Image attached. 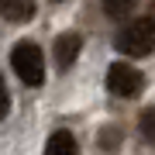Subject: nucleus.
Instances as JSON below:
<instances>
[{
  "label": "nucleus",
  "mask_w": 155,
  "mask_h": 155,
  "mask_svg": "<svg viewBox=\"0 0 155 155\" xmlns=\"http://www.w3.org/2000/svg\"><path fill=\"white\" fill-rule=\"evenodd\" d=\"M117 52L121 55H131V59H141V55H152L155 52V24L148 17H138L134 24H127V28L117 31Z\"/></svg>",
  "instance_id": "f257e3e1"
},
{
  "label": "nucleus",
  "mask_w": 155,
  "mask_h": 155,
  "mask_svg": "<svg viewBox=\"0 0 155 155\" xmlns=\"http://www.w3.org/2000/svg\"><path fill=\"white\" fill-rule=\"evenodd\" d=\"M11 66H14L17 76H21L24 86H41L45 83V59H41V48L35 41H17L14 45Z\"/></svg>",
  "instance_id": "f03ea898"
},
{
  "label": "nucleus",
  "mask_w": 155,
  "mask_h": 155,
  "mask_svg": "<svg viewBox=\"0 0 155 155\" xmlns=\"http://www.w3.org/2000/svg\"><path fill=\"white\" fill-rule=\"evenodd\" d=\"M107 90H110L114 97L131 100V97H138L145 90V76L134 66H127V62H114V66L107 69Z\"/></svg>",
  "instance_id": "7ed1b4c3"
},
{
  "label": "nucleus",
  "mask_w": 155,
  "mask_h": 155,
  "mask_svg": "<svg viewBox=\"0 0 155 155\" xmlns=\"http://www.w3.org/2000/svg\"><path fill=\"white\" fill-rule=\"evenodd\" d=\"M79 48H83V38H79L76 31L59 35V38H55V48H52V52H55V66H59L62 72H66V69L72 66V62L79 59Z\"/></svg>",
  "instance_id": "20e7f679"
},
{
  "label": "nucleus",
  "mask_w": 155,
  "mask_h": 155,
  "mask_svg": "<svg viewBox=\"0 0 155 155\" xmlns=\"http://www.w3.org/2000/svg\"><path fill=\"white\" fill-rule=\"evenodd\" d=\"M0 14L14 24H24L35 17V0H0Z\"/></svg>",
  "instance_id": "39448f33"
},
{
  "label": "nucleus",
  "mask_w": 155,
  "mask_h": 155,
  "mask_svg": "<svg viewBox=\"0 0 155 155\" xmlns=\"http://www.w3.org/2000/svg\"><path fill=\"white\" fill-rule=\"evenodd\" d=\"M45 155H79V145L72 138V131H52L48 145H45Z\"/></svg>",
  "instance_id": "423d86ee"
},
{
  "label": "nucleus",
  "mask_w": 155,
  "mask_h": 155,
  "mask_svg": "<svg viewBox=\"0 0 155 155\" xmlns=\"http://www.w3.org/2000/svg\"><path fill=\"white\" fill-rule=\"evenodd\" d=\"M134 11V0H104V14L107 17H127Z\"/></svg>",
  "instance_id": "0eeeda50"
},
{
  "label": "nucleus",
  "mask_w": 155,
  "mask_h": 155,
  "mask_svg": "<svg viewBox=\"0 0 155 155\" xmlns=\"http://www.w3.org/2000/svg\"><path fill=\"white\" fill-rule=\"evenodd\" d=\"M100 148L104 152H117L121 148V131H117V127H104V131H100Z\"/></svg>",
  "instance_id": "6e6552de"
},
{
  "label": "nucleus",
  "mask_w": 155,
  "mask_h": 155,
  "mask_svg": "<svg viewBox=\"0 0 155 155\" xmlns=\"http://www.w3.org/2000/svg\"><path fill=\"white\" fill-rule=\"evenodd\" d=\"M138 127H141L145 141H152V145H155V107H148V110L141 114V121H138Z\"/></svg>",
  "instance_id": "1a4fd4ad"
},
{
  "label": "nucleus",
  "mask_w": 155,
  "mask_h": 155,
  "mask_svg": "<svg viewBox=\"0 0 155 155\" xmlns=\"http://www.w3.org/2000/svg\"><path fill=\"white\" fill-rule=\"evenodd\" d=\"M11 114V93H7V86H4V79H0V121Z\"/></svg>",
  "instance_id": "9d476101"
},
{
  "label": "nucleus",
  "mask_w": 155,
  "mask_h": 155,
  "mask_svg": "<svg viewBox=\"0 0 155 155\" xmlns=\"http://www.w3.org/2000/svg\"><path fill=\"white\" fill-rule=\"evenodd\" d=\"M152 4H155V0H152Z\"/></svg>",
  "instance_id": "9b49d317"
}]
</instances>
